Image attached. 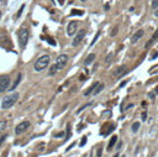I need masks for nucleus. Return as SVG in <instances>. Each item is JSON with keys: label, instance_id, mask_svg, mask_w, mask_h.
I'll list each match as a JSON object with an SVG mask.
<instances>
[{"label": "nucleus", "instance_id": "2", "mask_svg": "<svg viewBox=\"0 0 158 157\" xmlns=\"http://www.w3.org/2000/svg\"><path fill=\"white\" fill-rule=\"evenodd\" d=\"M17 99H19V93H13V94H10V95H7V97H5V98L3 99L1 108H3V109H9V108H11L15 103L17 101Z\"/></svg>", "mask_w": 158, "mask_h": 157}, {"label": "nucleus", "instance_id": "10", "mask_svg": "<svg viewBox=\"0 0 158 157\" xmlns=\"http://www.w3.org/2000/svg\"><path fill=\"white\" fill-rule=\"evenodd\" d=\"M157 38H158V29L156 30V32H154V34H153V36H152L151 38H150V41L146 43V46H144V47H146V48H150L152 45H153V43L157 41Z\"/></svg>", "mask_w": 158, "mask_h": 157}, {"label": "nucleus", "instance_id": "22", "mask_svg": "<svg viewBox=\"0 0 158 157\" xmlns=\"http://www.w3.org/2000/svg\"><path fill=\"white\" fill-rule=\"evenodd\" d=\"M70 15H83V11H80V10H73L70 13Z\"/></svg>", "mask_w": 158, "mask_h": 157}, {"label": "nucleus", "instance_id": "39", "mask_svg": "<svg viewBox=\"0 0 158 157\" xmlns=\"http://www.w3.org/2000/svg\"><path fill=\"white\" fill-rule=\"evenodd\" d=\"M0 16H1V13H0Z\"/></svg>", "mask_w": 158, "mask_h": 157}, {"label": "nucleus", "instance_id": "40", "mask_svg": "<svg viewBox=\"0 0 158 157\" xmlns=\"http://www.w3.org/2000/svg\"><path fill=\"white\" fill-rule=\"evenodd\" d=\"M121 157H125V156H121Z\"/></svg>", "mask_w": 158, "mask_h": 157}, {"label": "nucleus", "instance_id": "5", "mask_svg": "<svg viewBox=\"0 0 158 157\" xmlns=\"http://www.w3.org/2000/svg\"><path fill=\"white\" fill-rule=\"evenodd\" d=\"M84 37H85V30H79L76 34V36H74V40H73L72 45H73V46H78V45L84 40Z\"/></svg>", "mask_w": 158, "mask_h": 157}, {"label": "nucleus", "instance_id": "18", "mask_svg": "<svg viewBox=\"0 0 158 157\" xmlns=\"http://www.w3.org/2000/svg\"><path fill=\"white\" fill-rule=\"evenodd\" d=\"M104 89V84H99V86L96 87V89L94 90V95H96V94H99L101 90Z\"/></svg>", "mask_w": 158, "mask_h": 157}, {"label": "nucleus", "instance_id": "21", "mask_svg": "<svg viewBox=\"0 0 158 157\" xmlns=\"http://www.w3.org/2000/svg\"><path fill=\"white\" fill-rule=\"evenodd\" d=\"M90 105H91V103H88V104H85V105L80 108V109H79V110H78L77 113H78V114H79V113H82V111H83V110H84V109H87V108H88V107H90Z\"/></svg>", "mask_w": 158, "mask_h": 157}, {"label": "nucleus", "instance_id": "27", "mask_svg": "<svg viewBox=\"0 0 158 157\" xmlns=\"http://www.w3.org/2000/svg\"><path fill=\"white\" fill-rule=\"evenodd\" d=\"M5 140H6V135H3L1 137H0V146L4 143V141H5Z\"/></svg>", "mask_w": 158, "mask_h": 157}, {"label": "nucleus", "instance_id": "38", "mask_svg": "<svg viewBox=\"0 0 158 157\" xmlns=\"http://www.w3.org/2000/svg\"><path fill=\"white\" fill-rule=\"evenodd\" d=\"M64 3V0H59V4H63Z\"/></svg>", "mask_w": 158, "mask_h": 157}, {"label": "nucleus", "instance_id": "29", "mask_svg": "<svg viewBox=\"0 0 158 157\" xmlns=\"http://www.w3.org/2000/svg\"><path fill=\"white\" fill-rule=\"evenodd\" d=\"M111 57H112V53H110V55H108V57H106V63H110Z\"/></svg>", "mask_w": 158, "mask_h": 157}, {"label": "nucleus", "instance_id": "3", "mask_svg": "<svg viewBox=\"0 0 158 157\" xmlns=\"http://www.w3.org/2000/svg\"><path fill=\"white\" fill-rule=\"evenodd\" d=\"M17 37H19V43H20V47L24 50L27 45L28 41V37H30V34H28V30L27 29H21L17 34Z\"/></svg>", "mask_w": 158, "mask_h": 157}, {"label": "nucleus", "instance_id": "4", "mask_svg": "<svg viewBox=\"0 0 158 157\" xmlns=\"http://www.w3.org/2000/svg\"><path fill=\"white\" fill-rule=\"evenodd\" d=\"M10 82H11V79L9 76H1L0 77V93L5 92L10 88Z\"/></svg>", "mask_w": 158, "mask_h": 157}, {"label": "nucleus", "instance_id": "12", "mask_svg": "<svg viewBox=\"0 0 158 157\" xmlns=\"http://www.w3.org/2000/svg\"><path fill=\"white\" fill-rule=\"evenodd\" d=\"M99 84H100L99 82H95L94 84H91V86H90L89 88L87 89V92L84 93V95H85V97H88V95H90V94H91V93H94V90H95V89H96V87L99 86Z\"/></svg>", "mask_w": 158, "mask_h": 157}, {"label": "nucleus", "instance_id": "23", "mask_svg": "<svg viewBox=\"0 0 158 157\" xmlns=\"http://www.w3.org/2000/svg\"><path fill=\"white\" fill-rule=\"evenodd\" d=\"M69 136H70V125H67V137H66V140H68Z\"/></svg>", "mask_w": 158, "mask_h": 157}, {"label": "nucleus", "instance_id": "33", "mask_svg": "<svg viewBox=\"0 0 158 157\" xmlns=\"http://www.w3.org/2000/svg\"><path fill=\"white\" fill-rule=\"evenodd\" d=\"M74 145H76V143H72V145H70V146H69V147H68V149H67L66 151H69L70 149H72V147H74Z\"/></svg>", "mask_w": 158, "mask_h": 157}, {"label": "nucleus", "instance_id": "1", "mask_svg": "<svg viewBox=\"0 0 158 157\" xmlns=\"http://www.w3.org/2000/svg\"><path fill=\"white\" fill-rule=\"evenodd\" d=\"M49 61H51V58H49V56H48V55L41 56V57L36 61V63H35V71H36V72L43 71L46 67H48Z\"/></svg>", "mask_w": 158, "mask_h": 157}, {"label": "nucleus", "instance_id": "32", "mask_svg": "<svg viewBox=\"0 0 158 157\" xmlns=\"http://www.w3.org/2000/svg\"><path fill=\"white\" fill-rule=\"evenodd\" d=\"M126 84H127V80H125V82H122V83L120 84V88H122V87H124V86H126Z\"/></svg>", "mask_w": 158, "mask_h": 157}, {"label": "nucleus", "instance_id": "24", "mask_svg": "<svg viewBox=\"0 0 158 157\" xmlns=\"http://www.w3.org/2000/svg\"><path fill=\"white\" fill-rule=\"evenodd\" d=\"M99 36H100V32H96L95 37H94V40H93V42L90 43V46H93V45H94V43L96 42V40H98V38H99Z\"/></svg>", "mask_w": 158, "mask_h": 157}, {"label": "nucleus", "instance_id": "16", "mask_svg": "<svg viewBox=\"0 0 158 157\" xmlns=\"http://www.w3.org/2000/svg\"><path fill=\"white\" fill-rule=\"evenodd\" d=\"M24 9H25V4H22L20 6V9H19V11H17V14L15 15V19H19L21 16V14H22V11H24Z\"/></svg>", "mask_w": 158, "mask_h": 157}, {"label": "nucleus", "instance_id": "17", "mask_svg": "<svg viewBox=\"0 0 158 157\" xmlns=\"http://www.w3.org/2000/svg\"><path fill=\"white\" fill-rule=\"evenodd\" d=\"M6 125H7V122L5 121V120H1V121H0V134H1L4 130H5Z\"/></svg>", "mask_w": 158, "mask_h": 157}, {"label": "nucleus", "instance_id": "28", "mask_svg": "<svg viewBox=\"0 0 158 157\" xmlns=\"http://www.w3.org/2000/svg\"><path fill=\"white\" fill-rule=\"evenodd\" d=\"M101 155H103V149H99V150H98V152H96V156L101 157Z\"/></svg>", "mask_w": 158, "mask_h": 157}, {"label": "nucleus", "instance_id": "13", "mask_svg": "<svg viewBox=\"0 0 158 157\" xmlns=\"http://www.w3.org/2000/svg\"><path fill=\"white\" fill-rule=\"evenodd\" d=\"M94 59H95V55H94V53H90L89 56L85 58V61H84V66H90V64L94 62Z\"/></svg>", "mask_w": 158, "mask_h": 157}, {"label": "nucleus", "instance_id": "30", "mask_svg": "<svg viewBox=\"0 0 158 157\" xmlns=\"http://www.w3.org/2000/svg\"><path fill=\"white\" fill-rule=\"evenodd\" d=\"M110 115H111V111H110V110H108V111L103 113V116H110Z\"/></svg>", "mask_w": 158, "mask_h": 157}, {"label": "nucleus", "instance_id": "31", "mask_svg": "<svg viewBox=\"0 0 158 157\" xmlns=\"http://www.w3.org/2000/svg\"><path fill=\"white\" fill-rule=\"evenodd\" d=\"M147 119V113H142V120H146Z\"/></svg>", "mask_w": 158, "mask_h": 157}, {"label": "nucleus", "instance_id": "11", "mask_svg": "<svg viewBox=\"0 0 158 157\" xmlns=\"http://www.w3.org/2000/svg\"><path fill=\"white\" fill-rule=\"evenodd\" d=\"M126 69H127V67H126V66H121V67H119L116 71L114 72V77H116V78L121 77L125 72H126Z\"/></svg>", "mask_w": 158, "mask_h": 157}, {"label": "nucleus", "instance_id": "34", "mask_svg": "<svg viewBox=\"0 0 158 157\" xmlns=\"http://www.w3.org/2000/svg\"><path fill=\"white\" fill-rule=\"evenodd\" d=\"M148 97H150V98H154V94H152V93H150V94H148Z\"/></svg>", "mask_w": 158, "mask_h": 157}, {"label": "nucleus", "instance_id": "35", "mask_svg": "<svg viewBox=\"0 0 158 157\" xmlns=\"http://www.w3.org/2000/svg\"><path fill=\"white\" fill-rule=\"evenodd\" d=\"M154 15H156V16H157V17H158V7H157V9H156V11H154Z\"/></svg>", "mask_w": 158, "mask_h": 157}, {"label": "nucleus", "instance_id": "36", "mask_svg": "<svg viewBox=\"0 0 158 157\" xmlns=\"http://www.w3.org/2000/svg\"><path fill=\"white\" fill-rule=\"evenodd\" d=\"M63 135V132H59V134H56V136H57V137H59V136H62Z\"/></svg>", "mask_w": 158, "mask_h": 157}, {"label": "nucleus", "instance_id": "37", "mask_svg": "<svg viewBox=\"0 0 158 157\" xmlns=\"http://www.w3.org/2000/svg\"><path fill=\"white\" fill-rule=\"evenodd\" d=\"M114 157H120V156H119V153H115V155H114Z\"/></svg>", "mask_w": 158, "mask_h": 157}, {"label": "nucleus", "instance_id": "19", "mask_svg": "<svg viewBox=\"0 0 158 157\" xmlns=\"http://www.w3.org/2000/svg\"><path fill=\"white\" fill-rule=\"evenodd\" d=\"M138 129H140V122H133L132 124V131L133 132H137Z\"/></svg>", "mask_w": 158, "mask_h": 157}, {"label": "nucleus", "instance_id": "20", "mask_svg": "<svg viewBox=\"0 0 158 157\" xmlns=\"http://www.w3.org/2000/svg\"><path fill=\"white\" fill-rule=\"evenodd\" d=\"M58 71V67H57V66H52V67H51V71H49V74H53V73H56V72Z\"/></svg>", "mask_w": 158, "mask_h": 157}, {"label": "nucleus", "instance_id": "14", "mask_svg": "<svg viewBox=\"0 0 158 157\" xmlns=\"http://www.w3.org/2000/svg\"><path fill=\"white\" fill-rule=\"evenodd\" d=\"M21 79H22V74H21V73H19V74H17V79L15 80V83H14V84H13L11 87H10L9 89H10V90H15V88H16V87H17L19 84H20Z\"/></svg>", "mask_w": 158, "mask_h": 157}, {"label": "nucleus", "instance_id": "7", "mask_svg": "<svg viewBox=\"0 0 158 157\" xmlns=\"http://www.w3.org/2000/svg\"><path fill=\"white\" fill-rule=\"evenodd\" d=\"M67 61H68V56L67 55H61L57 57V61H56V66L58 67V69H62L64 68V66L67 64Z\"/></svg>", "mask_w": 158, "mask_h": 157}, {"label": "nucleus", "instance_id": "6", "mask_svg": "<svg viewBox=\"0 0 158 157\" xmlns=\"http://www.w3.org/2000/svg\"><path fill=\"white\" fill-rule=\"evenodd\" d=\"M28 128H30V122L28 121L20 122V124L15 128V134H16V135H20V134H22V132H25Z\"/></svg>", "mask_w": 158, "mask_h": 157}, {"label": "nucleus", "instance_id": "26", "mask_svg": "<svg viewBox=\"0 0 158 157\" xmlns=\"http://www.w3.org/2000/svg\"><path fill=\"white\" fill-rule=\"evenodd\" d=\"M85 143H87V137L84 136V137L82 139V141H80V143H79V146H80V147H83V146H84Z\"/></svg>", "mask_w": 158, "mask_h": 157}, {"label": "nucleus", "instance_id": "8", "mask_svg": "<svg viewBox=\"0 0 158 157\" xmlns=\"http://www.w3.org/2000/svg\"><path fill=\"white\" fill-rule=\"evenodd\" d=\"M77 27H78V22L77 21H70L67 26V35L73 36L74 34H77Z\"/></svg>", "mask_w": 158, "mask_h": 157}, {"label": "nucleus", "instance_id": "15", "mask_svg": "<svg viewBox=\"0 0 158 157\" xmlns=\"http://www.w3.org/2000/svg\"><path fill=\"white\" fill-rule=\"evenodd\" d=\"M117 141V136L116 135H114L110 139V142H109V145H108V151H110L114 146H115V143H116Z\"/></svg>", "mask_w": 158, "mask_h": 157}, {"label": "nucleus", "instance_id": "25", "mask_svg": "<svg viewBox=\"0 0 158 157\" xmlns=\"http://www.w3.org/2000/svg\"><path fill=\"white\" fill-rule=\"evenodd\" d=\"M158 7V0H153L152 1V9H157Z\"/></svg>", "mask_w": 158, "mask_h": 157}, {"label": "nucleus", "instance_id": "9", "mask_svg": "<svg viewBox=\"0 0 158 157\" xmlns=\"http://www.w3.org/2000/svg\"><path fill=\"white\" fill-rule=\"evenodd\" d=\"M144 35V32H143V30H138V31H136L135 34H133V36H132V38H131V41H132V43H135V42H137L138 40L142 37V36Z\"/></svg>", "mask_w": 158, "mask_h": 157}]
</instances>
